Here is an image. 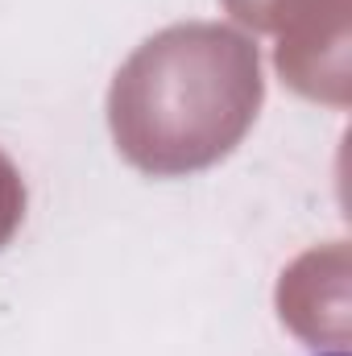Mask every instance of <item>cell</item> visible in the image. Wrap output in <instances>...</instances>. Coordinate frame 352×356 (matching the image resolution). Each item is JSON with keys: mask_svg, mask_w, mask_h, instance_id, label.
<instances>
[{"mask_svg": "<svg viewBox=\"0 0 352 356\" xmlns=\"http://www.w3.org/2000/svg\"><path fill=\"white\" fill-rule=\"evenodd\" d=\"M319 356H349V353H319Z\"/></svg>", "mask_w": 352, "mask_h": 356, "instance_id": "1", "label": "cell"}]
</instances>
